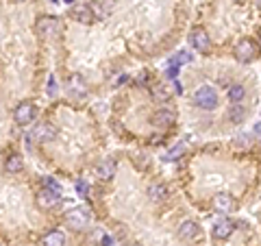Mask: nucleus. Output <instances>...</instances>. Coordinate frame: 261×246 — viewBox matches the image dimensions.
<instances>
[{"mask_svg":"<svg viewBox=\"0 0 261 246\" xmlns=\"http://www.w3.org/2000/svg\"><path fill=\"white\" fill-rule=\"evenodd\" d=\"M41 183H44V189H48V192L57 194V196H61V194H63V188H61V183H59V181H55L53 176H46V179L41 181Z\"/></svg>","mask_w":261,"mask_h":246,"instance_id":"22","label":"nucleus"},{"mask_svg":"<svg viewBox=\"0 0 261 246\" xmlns=\"http://www.w3.org/2000/svg\"><path fill=\"white\" fill-rule=\"evenodd\" d=\"M148 196H150V201L155 203H161L168 198V188L163 183H152L150 188H148Z\"/></svg>","mask_w":261,"mask_h":246,"instance_id":"20","label":"nucleus"},{"mask_svg":"<svg viewBox=\"0 0 261 246\" xmlns=\"http://www.w3.org/2000/svg\"><path fill=\"white\" fill-rule=\"evenodd\" d=\"M150 122L159 129H168L176 122V114H174V109H170V107H161V109H157L155 114H152Z\"/></svg>","mask_w":261,"mask_h":246,"instance_id":"6","label":"nucleus"},{"mask_svg":"<svg viewBox=\"0 0 261 246\" xmlns=\"http://www.w3.org/2000/svg\"><path fill=\"white\" fill-rule=\"evenodd\" d=\"M35 105L33 103H20L16 107V111H13V120H16L20 127H26V124H31L33 120H35Z\"/></svg>","mask_w":261,"mask_h":246,"instance_id":"5","label":"nucleus"},{"mask_svg":"<svg viewBox=\"0 0 261 246\" xmlns=\"http://www.w3.org/2000/svg\"><path fill=\"white\" fill-rule=\"evenodd\" d=\"M189 44H192V48H196L198 53H209V48H211V39H209L205 29H194L192 33H189Z\"/></svg>","mask_w":261,"mask_h":246,"instance_id":"7","label":"nucleus"},{"mask_svg":"<svg viewBox=\"0 0 261 246\" xmlns=\"http://www.w3.org/2000/svg\"><path fill=\"white\" fill-rule=\"evenodd\" d=\"M235 59L240 63H250L257 59V44L250 39H242L240 44L235 46Z\"/></svg>","mask_w":261,"mask_h":246,"instance_id":"4","label":"nucleus"},{"mask_svg":"<svg viewBox=\"0 0 261 246\" xmlns=\"http://www.w3.org/2000/svg\"><path fill=\"white\" fill-rule=\"evenodd\" d=\"M235 198L231 196V194H226V192H222V194H218V196H213V209L216 211H220V213H231V211H235Z\"/></svg>","mask_w":261,"mask_h":246,"instance_id":"9","label":"nucleus"},{"mask_svg":"<svg viewBox=\"0 0 261 246\" xmlns=\"http://www.w3.org/2000/svg\"><path fill=\"white\" fill-rule=\"evenodd\" d=\"M16 2H26V0H16Z\"/></svg>","mask_w":261,"mask_h":246,"instance_id":"29","label":"nucleus"},{"mask_svg":"<svg viewBox=\"0 0 261 246\" xmlns=\"http://www.w3.org/2000/svg\"><path fill=\"white\" fill-rule=\"evenodd\" d=\"M233 229H235V225L224 218V220H220L216 227H213V238L216 240H228L231 233H233Z\"/></svg>","mask_w":261,"mask_h":246,"instance_id":"14","label":"nucleus"},{"mask_svg":"<svg viewBox=\"0 0 261 246\" xmlns=\"http://www.w3.org/2000/svg\"><path fill=\"white\" fill-rule=\"evenodd\" d=\"M198 231H200V227L196 225L194 220H185L183 225L179 227V238L181 240H187V242H189V240H194L196 235H198Z\"/></svg>","mask_w":261,"mask_h":246,"instance_id":"16","label":"nucleus"},{"mask_svg":"<svg viewBox=\"0 0 261 246\" xmlns=\"http://www.w3.org/2000/svg\"><path fill=\"white\" fill-rule=\"evenodd\" d=\"M92 216L87 209H83V207H74V209H70L65 213V222H68V227H72V229H85L87 225H90Z\"/></svg>","mask_w":261,"mask_h":246,"instance_id":"3","label":"nucleus"},{"mask_svg":"<svg viewBox=\"0 0 261 246\" xmlns=\"http://www.w3.org/2000/svg\"><path fill=\"white\" fill-rule=\"evenodd\" d=\"M59 198L61 196H57V194H53V192H48V189L41 188V192L37 194V205L44 207V209H50V207H55L59 203Z\"/></svg>","mask_w":261,"mask_h":246,"instance_id":"17","label":"nucleus"},{"mask_svg":"<svg viewBox=\"0 0 261 246\" xmlns=\"http://www.w3.org/2000/svg\"><path fill=\"white\" fill-rule=\"evenodd\" d=\"M194 105L205 111H211L218 107V92L211 85H203L194 92Z\"/></svg>","mask_w":261,"mask_h":246,"instance_id":"2","label":"nucleus"},{"mask_svg":"<svg viewBox=\"0 0 261 246\" xmlns=\"http://www.w3.org/2000/svg\"><path fill=\"white\" fill-rule=\"evenodd\" d=\"M235 2H244V0H235Z\"/></svg>","mask_w":261,"mask_h":246,"instance_id":"30","label":"nucleus"},{"mask_svg":"<svg viewBox=\"0 0 261 246\" xmlns=\"http://www.w3.org/2000/svg\"><path fill=\"white\" fill-rule=\"evenodd\" d=\"M59 31H61V22H59V18H55V16H41V18H37L35 33L39 35L41 39H53V37L59 35Z\"/></svg>","mask_w":261,"mask_h":246,"instance_id":"1","label":"nucleus"},{"mask_svg":"<svg viewBox=\"0 0 261 246\" xmlns=\"http://www.w3.org/2000/svg\"><path fill=\"white\" fill-rule=\"evenodd\" d=\"M102 246H113V240H111L109 235H105V238H102Z\"/></svg>","mask_w":261,"mask_h":246,"instance_id":"27","label":"nucleus"},{"mask_svg":"<svg viewBox=\"0 0 261 246\" xmlns=\"http://www.w3.org/2000/svg\"><path fill=\"white\" fill-rule=\"evenodd\" d=\"M76 192L81 194V196H87V194H90V185H87L85 181H78V183H76Z\"/></svg>","mask_w":261,"mask_h":246,"instance_id":"25","label":"nucleus"},{"mask_svg":"<svg viewBox=\"0 0 261 246\" xmlns=\"http://www.w3.org/2000/svg\"><path fill=\"white\" fill-rule=\"evenodd\" d=\"M68 92L72 96H85L87 94V83L81 74H72L68 78Z\"/></svg>","mask_w":261,"mask_h":246,"instance_id":"12","label":"nucleus"},{"mask_svg":"<svg viewBox=\"0 0 261 246\" xmlns=\"http://www.w3.org/2000/svg\"><path fill=\"white\" fill-rule=\"evenodd\" d=\"M70 16L76 22H83V24H92L94 22V11H92L90 4H78V7L70 9Z\"/></svg>","mask_w":261,"mask_h":246,"instance_id":"11","label":"nucleus"},{"mask_svg":"<svg viewBox=\"0 0 261 246\" xmlns=\"http://www.w3.org/2000/svg\"><path fill=\"white\" fill-rule=\"evenodd\" d=\"M150 96H152V100H157V103H166V100H170L172 92L168 90L166 83H157V85L150 87Z\"/></svg>","mask_w":261,"mask_h":246,"instance_id":"18","label":"nucleus"},{"mask_svg":"<svg viewBox=\"0 0 261 246\" xmlns=\"http://www.w3.org/2000/svg\"><path fill=\"white\" fill-rule=\"evenodd\" d=\"M65 2H68V4H72V2H74V0H65Z\"/></svg>","mask_w":261,"mask_h":246,"instance_id":"28","label":"nucleus"},{"mask_svg":"<svg viewBox=\"0 0 261 246\" xmlns=\"http://www.w3.org/2000/svg\"><path fill=\"white\" fill-rule=\"evenodd\" d=\"M115 170H118V164L113 159H102L100 164L96 166V176L100 181H111L115 176Z\"/></svg>","mask_w":261,"mask_h":246,"instance_id":"10","label":"nucleus"},{"mask_svg":"<svg viewBox=\"0 0 261 246\" xmlns=\"http://www.w3.org/2000/svg\"><path fill=\"white\" fill-rule=\"evenodd\" d=\"M189 61H192V55L185 53V50L179 55H174V57H170V61H168V74L174 78L176 72L181 70V66H183V63H189Z\"/></svg>","mask_w":261,"mask_h":246,"instance_id":"13","label":"nucleus"},{"mask_svg":"<svg viewBox=\"0 0 261 246\" xmlns=\"http://www.w3.org/2000/svg\"><path fill=\"white\" fill-rule=\"evenodd\" d=\"M244 96H246L244 85H233V87H228V100H231V103H242V100H244Z\"/></svg>","mask_w":261,"mask_h":246,"instance_id":"21","label":"nucleus"},{"mask_svg":"<svg viewBox=\"0 0 261 246\" xmlns=\"http://www.w3.org/2000/svg\"><path fill=\"white\" fill-rule=\"evenodd\" d=\"M31 137L33 140H37V142H53L55 137H57V129L53 127L50 122H41V124H37L35 129H33V133H31Z\"/></svg>","mask_w":261,"mask_h":246,"instance_id":"8","label":"nucleus"},{"mask_svg":"<svg viewBox=\"0 0 261 246\" xmlns=\"http://www.w3.org/2000/svg\"><path fill=\"white\" fill-rule=\"evenodd\" d=\"M183 152H185V144L181 142V144H176V146L172 148V151H168L163 159H166V161H176L179 157H183Z\"/></svg>","mask_w":261,"mask_h":246,"instance_id":"23","label":"nucleus"},{"mask_svg":"<svg viewBox=\"0 0 261 246\" xmlns=\"http://www.w3.org/2000/svg\"><path fill=\"white\" fill-rule=\"evenodd\" d=\"M41 246H65V235L57 229L48 231L44 235V240H41Z\"/></svg>","mask_w":261,"mask_h":246,"instance_id":"19","label":"nucleus"},{"mask_svg":"<svg viewBox=\"0 0 261 246\" xmlns=\"http://www.w3.org/2000/svg\"><path fill=\"white\" fill-rule=\"evenodd\" d=\"M228 115H231V120H233V122H240V120L244 118V111H242V107L235 103V107H233V109H231V114H228Z\"/></svg>","mask_w":261,"mask_h":246,"instance_id":"24","label":"nucleus"},{"mask_svg":"<svg viewBox=\"0 0 261 246\" xmlns=\"http://www.w3.org/2000/svg\"><path fill=\"white\" fill-rule=\"evenodd\" d=\"M22 168H24V159H22L18 152L9 155L7 161H4V172L7 174H18V172H22Z\"/></svg>","mask_w":261,"mask_h":246,"instance_id":"15","label":"nucleus"},{"mask_svg":"<svg viewBox=\"0 0 261 246\" xmlns=\"http://www.w3.org/2000/svg\"><path fill=\"white\" fill-rule=\"evenodd\" d=\"M48 94H50V96L57 94V83H55V76L48 78Z\"/></svg>","mask_w":261,"mask_h":246,"instance_id":"26","label":"nucleus"}]
</instances>
